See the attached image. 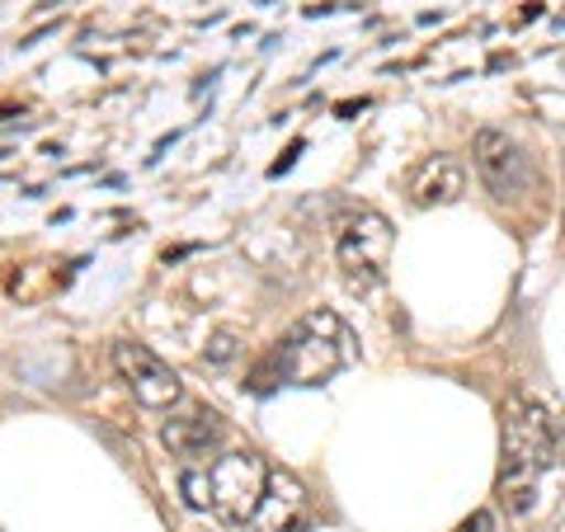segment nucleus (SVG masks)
<instances>
[{
	"label": "nucleus",
	"instance_id": "5",
	"mask_svg": "<svg viewBox=\"0 0 565 532\" xmlns=\"http://www.w3.org/2000/svg\"><path fill=\"white\" fill-rule=\"evenodd\" d=\"M114 372L122 377V386L132 392V401L141 411H174L184 401V382L166 359H156L147 344L137 340H114Z\"/></svg>",
	"mask_w": 565,
	"mask_h": 532
},
{
	"label": "nucleus",
	"instance_id": "2",
	"mask_svg": "<svg viewBox=\"0 0 565 532\" xmlns=\"http://www.w3.org/2000/svg\"><path fill=\"white\" fill-rule=\"evenodd\" d=\"M349 363V330L334 311H307L278 349L255 368V392L269 386H321Z\"/></svg>",
	"mask_w": 565,
	"mask_h": 532
},
{
	"label": "nucleus",
	"instance_id": "3",
	"mask_svg": "<svg viewBox=\"0 0 565 532\" xmlns=\"http://www.w3.org/2000/svg\"><path fill=\"white\" fill-rule=\"evenodd\" d=\"M334 259L349 288H377L392 264V222L377 208H344L334 217Z\"/></svg>",
	"mask_w": 565,
	"mask_h": 532
},
{
	"label": "nucleus",
	"instance_id": "4",
	"mask_svg": "<svg viewBox=\"0 0 565 532\" xmlns=\"http://www.w3.org/2000/svg\"><path fill=\"white\" fill-rule=\"evenodd\" d=\"M269 462L250 448H236V453H222L203 462L207 476V509L226 523H250L259 513V500L269 490Z\"/></svg>",
	"mask_w": 565,
	"mask_h": 532
},
{
	"label": "nucleus",
	"instance_id": "11",
	"mask_svg": "<svg viewBox=\"0 0 565 532\" xmlns=\"http://www.w3.org/2000/svg\"><path fill=\"white\" fill-rule=\"evenodd\" d=\"M236 353H241L236 330H217V334H212V340H207V353H203V359H207L212 368H222V363H232Z\"/></svg>",
	"mask_w": 565,
	"mask_h": 532
},
{
	"label": "nucleus",
	"instance_id": "1",
	"mask_svg": "<svg viewBox=\"0 0 565 532\" xmlns=\"http://www.w3.org/2000/svg\"><path fill=\"white\" fill-rule=\"evenodd\" d=\"M561 462V419L552 405L514 392L500 415V500L509 513H533L542 476Z\"/></svg>",
	"mask_w": 565,
	"mask_h": 532
},
{
	"label": "nucleus",
	"instance_id": "12",
	"mask_svg": "<svg viewBox=\"0 0 565 532\" xmlns=\"http://www.w3.org/2000/svg\"><path fill=\"white\" fill-rule=\"evenodd\" d=\"M457 532H494V513L490 509H476L471 519H462V528Z\"/></svg>",
	"mask_w": 565,
	"mask_h": 532
},
{
	"label": "nucleus",
	"instance_id": "8",
	"mask_svg": "<svg viewBox=\"0 0 565 532\" xmlns=\"http://www.w3.org/2000/svg\"><path fill=\"white\" fill-rule=\"evenodd\" d=\"M405 193H411L415 208H448L467 193V166L452 161V156H429V161H419L411 170Z\"/></svg>",
	"mask_w": 565,
	"mask_h": 532
},
{
	"label": "nucleus",
	"instance_id": "6",
	"mask_svg": "<svg viewBox=\"0 0 565 532\" xmlns=\"http://www.w3.org/2000/svg\"><path fill=\"white\" fill-rule=\"evenodd\" d=\"M471 161H476V174L481 184L494 193L500 203L509 199H523L533 189V161L523 156V147L504 128H481L471 141Z\"/></svg>",
	"mask_w": 565,
	"mask_h": 532
},
{
	"label": "nucleus",
	"instance_id": "9",
	"mask_svg": "<svg viewBox=\"0 0 565 532\" xmlns=\"http://www.w3.org/2000/svg\"><path fill=\"white\" fill-rule=\"evenodd\" d=\"M307 519V490L292 471H269V490L250 519V532H297Z\"/></svg>",
	"mask_w": 565,
	"mask_h": 532
},
{
	"label": "nucleus",
	"instance_id": "7",
	"mask_svg": "<svg viewBox=\"0 0 565 532\" xmlns=\"http://www.w3.org/2000/svg\"><path fill=\"white\" fill-rule=\"evenodd\" d=\"M161 443L170 448V457H180L184 467L207 462V457L222 448V419L212 411H203V405H184L180 415H170L161 424Z\"/></svg>",
	"mask_w": 565,
	"mask_h": 532
},
{
	"label": "nucleus",
	"instance_id": "10",
	"mask_svg": "<svg viewBox=\"0 0 565 532\" xmlns=\"http://www.w3.org/2000/svg\"><path fill=\"white\" fill-rule=\"evenodd\" d=\"M180 490H184L189 509H207V476H203V467H184L180 471Z\"/></svg>",
	"mask_w": 565,
	"mask_h": 532
}]
</instances>
